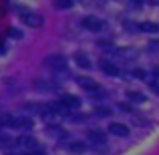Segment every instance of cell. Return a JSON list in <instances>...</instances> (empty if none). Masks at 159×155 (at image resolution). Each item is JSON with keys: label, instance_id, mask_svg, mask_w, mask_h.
<instances>
[{"label": "cell", "instance_id": "obj_1", "mask_svg": "<svg viewBox=\"0 0 159 155\" xmlns=\"http://www.w3.org/2000/svg\"><path fill=\"white\" fill-rule=\"evenodd\" d=\"M44 65L54 69V71H65L66 69V57H62V54H47L44 57Z\"/></svg>", "mask_w": 159, "mask_h": 155}, {"label": "cell", "instance_id": "obj_2", "mask_svg": "<svg viewBox=\"0 0 159 155\" xmlns=\"http://www.w3.org/2000/svg\"><path fill=\"white\" fill-rule=\"evenodd\" d=\"M32 119L28 115H12L10 119V127H16V129H32Z\"/></svg>", "mask_w": 159, "mask_h": 155}, {"label": "cell", "instance_id": "obj_3", "mask_svg": "<svg viewBox=\"0 0 159 155\" xmlns=\"http://www.w3.org/2000/svg\"><path fill=\"white\" fill-rule=\"evenodd\" d=\"M83 26H85V28H89V30L99 32V30H105V28H107V24L103 22L101 18H97V16H87V18H83Z\"/></svg>", "mask_w": 159, "mask_h": 155}, {"label": "cell", "instance_id": "obj_4", "mask_svg": "<svg viewBox=\"0 0 159 155\" xmlns=\"http://www.w3.org/2000/svg\"><path fill=\"white\" fill-rule=\"evenodd\" d=\"M16 145H20L22 149H26V153L34 151V149H40V147H39V141H36L34 137H30V135L18 137V139H16Z\"/></svg>", "mask_w": 159, "mask_h": 155}, {"label": "cell", "instance_id": "obj_5", "mask_svg": "<svg viewBox=\"0 0 159 155\" xmlns=\"http://www.w3.org/2000/svg\"><path fill=\"white\" fill-rule=\"evenodd\" d=\"M61 147L69 153H75V155H81V153L87 151V145L83 143V141H65Z\"/></svg>", "mask_w": 159, "mask_h": 155}, {"label": "cell", "instance_id": "obj_6", "mask_svg": "<svg viewBox=\"0 0 159 155\" xmlns=\"http://www.w3.org/2000/svg\"><path fill=\"white\" fill-rule=\"evenodd\" d=\"M58 101H61V103L66 107V111H75V109L81 107V99L75 97V95H65V97H61Z\"/></svg>", "mask_w": 159, "mask_h": 155}, {"label": "cell", "instance_id": "obj_7", "mask_svg": "<svg viewBox=\"0 0 159 155\" xmlns=\"http://www.w3.org/2000/svg\"><path fill=\"white\" fill-rule=\"evenodd\" d=\"M99 66H101V71H103L105 75H111V77H117V75H121L119 66H115L113 62H109L107 58H101V61H99Z\"/></svg>", "mask_w": 159, "mask_h": 155}, {"label": "cell", "instance_id": "obj_8", "mask_svg": "<svg viewBox=\"0 0 159 155\" xmlns=\"http://www.w3.org/2000/svg\"><path fill=\"white\" fill-rule=\"evenodd\" d=\"M109 133H113L115 137H127L129 135V127L123 123H111L109 125Z\"/></svg>", "mask_w": 159, "mask_h": 155}, {"label": "cell", "instance_id": "obj_9", "mask_svg": "<svg viewBox=\"0 0 159 155\" xmlns=\"http://www.w3.org/2000/svg\"><path fill=\"white\" fill-rule=\"evenodd\" d=\"M87 139H89L93 145H105V141H107V135H105L103 131H89Z\"/></svg>", "mask_w": 159, "mask_h": 155}, {"label": "cell", "instance_id": "obj_10", "mask_svg": "<svg viewBox=\"0 0 159 155\" xmlns=\"http://www.w3.org/2000/svg\"><path fill=\"white\" fill-rule=\"evenodd\" d=\"M22 20L28 24V26H34V28H39L40 24H43V18H40L39 14H34V12H24Z\"/></svg>", "mask_w": 159, "mask_h": 155}, {"label": "cell", "instance_id": "obj_11", "mask_svg": "<svg viewBox=\"0 0 159 155\" xmlns=\"http://www.w3.org/2000/svg\"><path fill=\"white\" fill-rule=\"evenodd\" d=\"M22 111L24 113H34V115H44V105H39V103H26L22 105Z\"/></svg>", "mask_w": 159, "mask_h": 155}, {"label": "cell", "instance_id": "obj_12", "mask_svg": "<svg viewBox=\"0 0 159 155\" xmlns=\"http://www.w3.org/2000/svg\"><path fill=\"white\" fill-rule=\"evenodd\" d=\"M77 83H79V87H83V89H87V91H95V89H99L97 83H95L93 79H89V77H77Z\"/></svg>", "mask_w": 159, "mask_h": 155}, {"label": "cell", "instance_id": "obj_13", "mask_svg": "<svg viewBox=\"0 0 159 155\" xmlns=\"http://www.w3.org/2000/svg\"><path fill=\"white\" fill-rule=\"evenodd\" d=\"M75 61H77V65L81 66V69H91V61H89V57H87V54L77 52V54H75Z\"/></svg>", "mask_w": 159, "mask_h": 155}, {"label": "cell", "instance_id": "obj_14", "mask_svg": "<svg viewBox=\"0 0 159 155\" xmlns=\"http://www.w3.org/2000/svg\"><path fill=\"white\" fill-rule=\"evenodd\" d=\"M137 30H143V32H157V30H159V24L141 22V24H137Z\"/></svg>", "mask_w": 159, "mask_h": 155}, {"label": "cell", "instance_id": "obj_15", "mask_svg": "<svg viewBox=\"0 0 159 155\" xmlns=\"http://www.w3.org/2000/svg\"><path fill=\"white\" fill-rule=\"evenodd\" d=\"M129 99H131L133 103H143L145 101V95L143 93H137V91H131V93H129Z\"/></svg>", "mask_w": 159, "mask_h": 155}, {"label": "cell", "instance_id": "obj_16", "mask_svg": "<svg viewBox=\"0 0 159 155\" xmlns=\"http://www.w3.org/2000/svg\"><path fill=\"white\" fill-rule=\"evenodd\" d=\"M48 133L54 135V137H61V139H65V137H66V131H65V129H61V127H51V129H48Z\"/></svg>", "mask_w": 159, "mask_h": 155}, {"label": "cell", "instance_id": "obj_17", "mask_svg": "<svg viewBox=\"0 0 159 155\" xmlns=\"http://www.w3.org/2000/svg\"><path fill=\"white\" fill-rule=\"evenodd\" d=\"M16 145V139L12 137H0V147H14Z\"/></svg>", "mask_w": 159, "mask_h": 155}, {"label": "cell", "instance_id": "obj_18", "mask_svg": "<svg viewBox=\"0 0 159 155\" xmlns=\"http://www.w3.org/2000/svg\"><path fill=\"white\" fill-rule=\"evenodd\" d=\"M54 6H57V8H70V6H73V0H58Z\"/></svg>", "mask_w": 159, "mask_h": 155}, {"label": "cell", "instance_id": "obj_19", "mask_svg": "<svg viewBox=\"0 0 159 155\" xmlns=\"http://www.w3.org/2000/svg\"><path fill=\"white\" fill-rule=\"evenodd\" d=\"M133 77H137V79H145V77H147V73H145L143 69H133Z\"/></svg>", "mask_w": 159, "mask_h": 155}, {"label": "cell", "instance_id": "obj_20", "mask_svg": "<svg viewBox=\"0 0 159 155\" xmlns=\"http://www.w3.org/2000/svg\"><path fill=\"white\" fill-rule=\"evenodd\" d=\"M8 36H12V39H20L22 32H20L18 28H10V30H8Z\"/></svg>", "mask_w": 159, "mask_h": 155}, {"label": "cell", "instance_id": "obj_21", "mask_svg": "<svg viewBox=\"0 0 159 155\" xmlns=\"http://www.w3.org/2000/svg\"><path fill=\"white\" fill-rule=\"evenodd\" d=\"M149 89H151L153 93L159 95V81H151V83H149Z\"/></svg>", "mask_w": 159, "mask_h": 155}, {"label": "cell", "instance_id": "obj_22", "mask_svg": "<svg viewBox=\"0 0 159 155\" xmlns=\"http://www.w3.org/2000/svg\"><path fill=\"white\" fill-rule=\"evenodd\" d=\"M97 113H99V115H111V109H105V107H99V109H97Z\"/></svg>", "mask_w": 159, "mask_h": 155}, {"label": "cell", "instance_id": "obj_23", "mask_svg": "<svg viewBox=\"0 0 159 155\" xmlns=\"http://www.w3.org/2000/svg\"><path fill=\"white\" fill-rule=\"evenodd\" d=\"M149 48H153V51H159V40H149Z\"/></svg>", "mask_w": 159, "mask_h": 155}, {"label": "cell", "instance_id": "obj_24", "mask_svg": "<svg viewBox=\"0 0 159 155\" xmlns=\"http://www.w3.org/2000/svg\"><path fill=\"white\" fill-rule=\"evenodd\" d=\"M119 109H121V111H129V113H131V105H127V103H121Z\"/></svg>", "mask_w": 159, "mask_h": 155}, {"label": "cell", "instance_id": "obj_25", "mask_svg": "<svg viewBox=\"0 0 159 155\" xmlns=\"http://www.w3.org/2000/svg\"><path fill=\"white\" fill-rule=\"evenodd\" d=\"M26 155H47L43 151V149H34V151H30V153H26Z\"/></svg>", "mask_w": 159, "mask_h": 155}, {"label": "cell", "instance_id": "obj_26", "mask_svg": "<svg viewBox=\"0 0 159 155\" xmlns=\"http://www.w3.org/2000/svg\"><path fill=\"white\" fill-rule=\"evenodd\" d=\"M8 155H26V151H12V153H8Z\"/></svg>", "mask_w": 159, "mask_h": 155}, {"label": "cell", "instance_id": "obj_27", "mask_svg": "<svg viewBox=\"0 0 159 155\" xmlns=\"http://www.w3.org/2000/svg\"><path fill=\"white\" fill-rule=\"evenodd\" d=\"M155 75H157V77H159V66H157V69H155Z\"/></svg>", "mask_w": 159, "mask_h": 155}]
</instances>
